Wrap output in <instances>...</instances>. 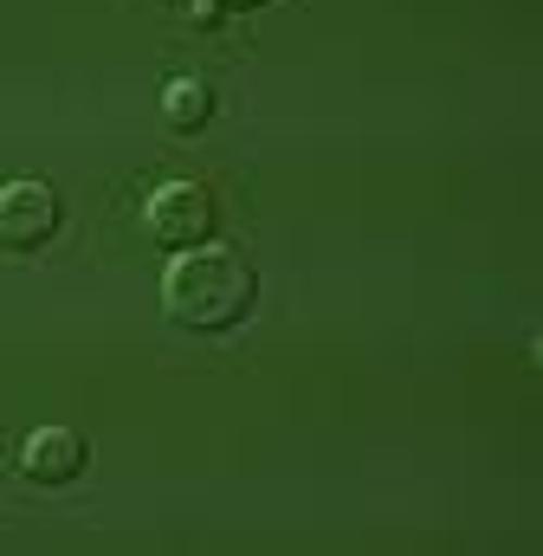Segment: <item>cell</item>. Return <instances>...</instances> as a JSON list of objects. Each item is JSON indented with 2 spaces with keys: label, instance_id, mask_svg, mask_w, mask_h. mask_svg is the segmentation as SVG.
<instances>
[{
  "label": "cell",
  "instance_id": "7a4b0ae2",
  "mask_svg": "<svg viewBox=\"0 0 543 556\" xmlns=\"http://www.w3.org/2000/svg\"><path fill=\"white\" fill-rule=\"evenodd\" d=\"M142 227L162 240V247H201L207 233H214V194L207 188H194V181H162L155 194H149V207H142Z\"/></svg>",
  "mask_w": 543,
  "mask_h": 556
},
{
  "label": "cell",
  "instance_id": "6da1fadb",
  "mask_svg": "<svg viewBox=\"0 0 543 556\" xmlns=\"http://www.w3.org/2000/svg\"><path fill=\"white\" fill-rule=\"evenodd\" d=\"M260 298V278L240 253H220V247H188L168 278H162V304L175 324L188 330H233Z\"/></svg>",
  "mask_w": 543,
  "mask_h": 556
},
{
  "label": "cell",
  "instance_id": "52a82bcc",
  "mask_svg": "<svg viewBox=\"0 0 543 556\" xmlns=\"http://www.w3.org/2000/svg\"><path fill=\"white\" fill-rule=\"evenodd\" d=\"M220 7H260V0H220Z\"/></svg>",
  "mask_w": 543,
  "mask_h": 556
},
{
  "label": "cell",
  "instance_id": "5b68a950",
  "mask_svg": "<svg viewBox=\"0 0 543 556\" xmlns=\"http://www.w3.org/2000/svg\"><path fill=\"white\" fill-rule=\"evenodd\" d=\"M162 117H168L175 130H201V124L214 117V91H207L201 78H175V85L162 91Z\"/></svg>",
  "mask_w": 543,
  "mask_h": 556
},
{
  "label": "cell",
  "instance_id": "3957f363",
  "mask_svg": "<svg viewBox=\"0 0 543 556\" xmlns=\"http://www.w3.org/2000/svg\"><path fill=\"white\" fill-rule=\"evenodd\" d=\"M59 233V194L46 181H7L0 188V247H46Z\"/></svg>",
  "mask_w": 543,
  "mask_h": 556
},
{
  "label": "cell",
  "instance_id": "8992f818",
  "mask_svg": "<svg viewBox=\"0 0 543 556\" xmlns=\"http://www.w3.org/2000/svg\"><path fill=\"white\" fill-rule=\"evenodd\" d=\"M188 13H194V26H214V20H220V0H194Z\"/></svg>",
  "mask_w": 543,
  "mask_h": 556
},
{
  "label": "cell",
  "instance_id": "277c9868",
  "mask_svg": "<svg viewBox=\"0 0 543 556\" xmlns=\"http://www.w3.org/2000/svg\"><path fill=\"white\" fill-rule=\"evenodd\" d=\"M85 440L72 433V427H39L26 446H20V472L33 479V485H72L78 472H85Z\"/></svg>",
  "mask_w": 543,
  "mask_h": 556
}]
</instances>
